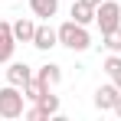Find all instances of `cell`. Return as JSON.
<instances>
[{"instance_id": "5bb4252c", "label": "cell", "mask_w": 121, "mask_h": 121, "mask_svg": "<svg viewBox=\"0 0 121 121\" xmlns=\"http://www.w3.org/2000/svg\"><path fill=\"white\" fill-rule=\"evenodd\" d=\"M101 46L108 49V52H121V26H115V30H108V33H101Z\"/></svg>"}, {"instance_id": "6da1fadb", "label": "cell", "mask_w": 121, "mask_h": 121, "mask_svg": "<svg viewBox=\"0 0 121 121\" xmlns=\"http://www.w3.org/2000/svg\"><path fill=\"white\" fill-rule=\"evenodd\" d=\"M59 43L65 49H72V52H85V49L92 46V36H88V30H85L82 23L69 20V23L59 26Z\"/></svg>"}, {"instance_id": "ba28073f", "label": "cell", "mask_w": 121, "mask_h": 121, "mask_svg": "<svg viewBox=\"0 0 121 121\" xmlns=\"http://www.w3.org/2000/svg\"><path fill=\"white\" fill-rule=\"evenodd\" d=\"M30 79H33V69H30L26 62H10V69H7V82H10V85L23 88Z\"/></svg>"}, {"instance_id": "9a60e30c", "label": "cell", "mask_w": 121, "mask_h": 121, "mask_svg": "<svg viewBox=\"0 0 121 121\" xmlns=\"http://www.w3.org/2000/svg\"><path fill=\"white\" fill-rule=\"evenodd\" d=\"M111 111H115V115L121 118V95H118V101H115V108H111Z\"/></svg>"}, {"instance_id": "e0dca14e", "label": "cell", "mask_w": 121, "mask_h": 121, "mask_svg": "<svg viewBox=\"0 0 121 121\" xmlns=\"http://www.w3.org/2000/svg\"><path fill=\"white\" fill-rule=\"evenodd\" d=\"M82 3H88V7H98V3H101V0H82Z\"/></svg>"}, {"instance_id": "277c9868", "label": "cell", "mask_w": 121, "mask_h": 121, "mask_svg": "<svg viewBox=\"0 0 121 121\" xmlns=\"http://www.w3.org/2000/svg\"><path fill=\"white\" fill-rule=\"evenodd\" d=\"M52 115H59V95H52V88H46L39 95V101H33V108L26 111V118L43 121V118H52Z\"/></svg>"}, {"instance_id": "5b68a950", "label": "cell", "mask_w": 121, "mask_h": 121, "mask_svg": "<svg viewBox=\"0 0 121 121\" xmlns=\"http://www.w3.org/2000/svg\"><path fill=\"white\" fill-rule=\"evenodd\" d=\"M13 49H17V36H13V23L0 20V62L13 59Z\"/></svg>"}, {"instance_id": "7c38bea8", "label": "cell", "mask_w": 121, "mask_h": 121, "mask_svg": "<svg viewBox=\"0 0 121 121\" xmlns=\"http://www.w3.org/2000/svg\"><path fill=\"white\" fill-rule=\"evenodd\" d=\"M36 79H39V82H46V85L52 88V85H59V82H62V69L56 65V62H46L39 72H36Z\"/></svg>"}, {"instance_id": "3957f363", "label": "cell", "mask_w": 121, "mask_h": 121, "mask_svg": "<svg viewBox=\"0 0 121 121\" xmlns=\"http://www.w3.org/2000/svg\"><path fill=\"white\" fill-rule=\"evenodd\" d=\"M95 23H98L101 33L121 26V3H115V0H101L98 7H95Z\"/></svg>"}, {"instance_id": "7a4b0ae2", "label": "cell", "mask_w": 121, "mask_h": 121, "mask_svg": "<svg viewBox=\"0 0 121 121\" xmlns=\"http://www.w3.org/2000/svg\"><path fill=\"white\" fill-rule=\"evenodd\" d=\"M23 101H26L23 88H17V85L7 82V88H0V118H20V115H26L23 111Z\"/></svg>"}, {"instance_id": "4fadbf2b", "label": "cell", "mask_w": 121, "mask_h": 121, "mask_svg": "<svg viewBox=\"0 0 121 121\" xmlns=\"http://www.w3.org/2000/svg\"><path fill=\"white\" fill-rule=\"evenodd\" d=\"M46 88H49V85H46V82H39L36 75H33V79L23 85V95H26V101H39V95L46 92Z\"/></svg>"}, {"instance_id": "8fae6325", "label": "cell", "mask_w": 121, "mask_h": 121, "mask_svg": "<svg viewBox=\"0 0 121 121\" xmlns=\"http://www.w3.org/2000/svg\"><path fill=\"white\" fill-rule=\"evenodd\" d=\"M72 20H75V23H82V26L95 23V7H88V3L75 0V3H72Z\"/></svg>"}, {"instance_id": "30bf717a", "label": "cell", "mask_w": 121, "mask_h": 121, "mask_svg": "<svg viewBox=\"0 0 121 121\" xmlns=\"http://www.w3.org/2000/svg\"><path fill=\"white\" fill-rule=\"evenodd\" d=\"M30 10H33V17L52 20V17L59 13V0H30Z\"/></svg>"}, {"instance_id": "9c48e42d", "label": "cell", "mask_w": 121, "mask_h": 121, "mask_svg": "<svg viewBox=\"0 0 121 121\" xmlns=\"http://www.w3.org/2000/svg\"><path fill=\"white\" fill-rule=\"evenodd\" d=\"M13 36H17V43H33V36H36V23L30 20V17H20V20L13 23Z\"/></svg>"}, {"instance_id": "2e32d148", "label": "cell", "mask_w": 121, "mask_h": 121, "mask_svg": "<svg viewBox=\"0 0 121 121\" xmlns=\"http://www.w3.org/2000/svg\"><path fill=\"white\" fill-rule=\"evenodd\" d=\"M111 79H115V85H118V88H121V69H118V72H115V75H111Z\"/></svg>"}, {"instance_id": "8992f818", "label": "cell", "mask_w": 121, "mask_h": 121, "mask_svg": "<svg viewBox=\"0 0 121 121\" xmlns=\"http://www.w3.org/2000/svg\"><path fill=\"white\" fill-rule=\"evenodd\" d=\"M118 95H121V88L115 82H111V85H101L98 92H95V108H98V111H111L115 101H118Z\"/></svg>"}, {"instance_id": "52a82bcc", "label": "cell", "mask_w": 121, "mask_h": 121, "mask_svg": "<svg viewBox=\"0 0 121 121\" xmlns=\"http://www.w3.org/2000/svg\"><path fill=\"white\" fill-rule=\"evenodd\" d=\"M33 46H36V49H43V52H46V49H52V46H59V30H52L49 23H46V26H36Z\"/></svg>"}]
</instances>
